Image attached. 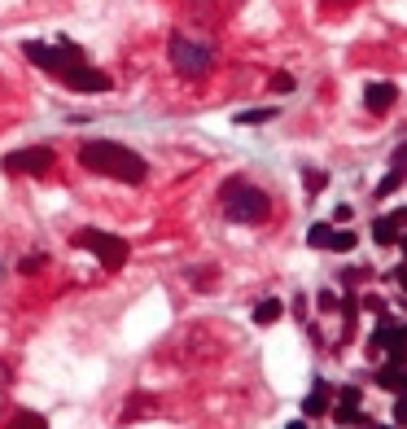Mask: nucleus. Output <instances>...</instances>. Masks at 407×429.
I'll list each match as a JSON object with an SVG mask.
<instances>
[{"label": "nucleus", "mask_w": 407, "mask_h": 429, "mask_svg": "<svg viewBox=\"0 0 407 429\" xmlns=\"http://www.w3.org/2000/svg\"><path fill=\"white\" fill-rule=\"evenodd\" d=\"M394 101H398V88H394V84H368V88H364V106L377 110V114H386Z\"/></svg>", "instance_id": "1a4fd4ad"}, {"label": "nucleus", "mask_w": 407, "mask_h": 429, "mask_svg": "<svg viewBox=\"0 0 407 429\" xmlns=\"http://www.w3.org/2000/svg\"><path fill=\"white\" fill-rule=\"evenodd\" d=\"M79 167H88L92 175H110L118 184H145L149 180V162L118 140H88L79 149Z\"/></svg>", "instance_id": "f257e3e1"}, {"label": "nucleus", "mask_w": 407, "mask_h": 429, "mask_svg": "<svg viewBox=\"0 0 407 429\" xmlns=\"http://www.w3.org/2000/svg\"><path fill=\"white\" fill-rule=\"evenodd\" d=\"M289 429H307V420H294V425H289Z\"/></svg>", "instance_id": "bb28decb"}, {"label": "nucleus", "mask_w": 407, "mask_h": 429, "mask_svg": "<svg viewBox=\"0 0 407 429\" xmlns=\"http://www.w3.org/2000/svg\"><path fill=\"white\" fill-rule=\"evenodd\" d=\"M57 162V154L48 145H27V149H13V154H5V171L9 175H48Z\"/></svg>", "instance_id": "423d86ee"}, {"label": "nucleus", "mask_w": 407, "mask_h": 429, "mask_svg": "<svg viewBox=\"0 0 407 429\" xmlns=\"http://www.w3.org/2000/svg\"><path fill=\"white\" fill-rule=\"evenodd\" d=\"M350 215H355L350 206H338V211H333V223H350Z\"/></svg>", "instance_id": "5701e85b"}, {"label": "nucleus", "mask_w": 407, "mask_h": 429, "mask_svg": "<svg viewBox=\"0 0 407 429\" xmlns=\"http://www.w3.org/2000/svg\"><path fill=\"white\" fill-rule=\"evenodd\" d=\"M398 228H407V211H394V215H386V219H377V223H372V241H377V245H394V241H398Z\"/></svg>", "instance_id": "6e6552de"}, {"label": "nucleus", "mask_w": 407, "mask_h": 429, "mask_svg": "<svg viewBox=\"0 0 407 429\" xmlns=\"http://www.w3.org/2000/svg\"><path fill=\"white\" fill-rule=\"evenodd\" d=\"M324 408H328V386L316 381V390L302 399V412H307V416H324Z\"/></svg>", "instance_id": "9d476101"}, {"label": "nucleus", "mask_w": 407, "mask_h": 429, "mask_svg": "<svg viewBox=\"0 0 407 429\" xmlns=\"http://www.w3.org/2000/svg\"><path fill=\"white\" fill-rule=\"evenodd\" d=\"M368 429H398V425H368Z\"/></svg>", "instance_id": "cd10ccee"}, {"label": "nucleus", "mask_w": 407, "mask_h": 429, "mask_svg": "<svg viewBox=\"0 0 407 429\" xmlns=\"http://www.w3.org/2000/svg\"><path fill=\"white\" fill-rule=\"evenodd\" d=\"M398 281H403V289H407V263H403V267H398Z\"/></svg>", "instance_id": "a878e982"}, {"label": "nucleus", "mask_w": 407, "mask_h": 429, "mask_svg": "<svg viewBox=\"0 0 407 429\" xmlns=\"http://www.w3.org/2000/svg\"><path fill=\"white\" fill-rule=\"evenodd\" d=\"M5 429H48V420H44L40 412H18Z\"/></svg>", "instance_id": "f8f14e48"}, {"label": "nucleus", "mask_w": 407, "mask_h": 429, "mask_svg": "<svg viewBox=\"0 0 407 429\" xmlns=\"http://www.w3.org/2000/svg\"><path fill=\"white\" fill-rule=\"evenodd\" d=\"M22 57H27L31 66H40V70H48L57 84H62L79 62H88V57H84V48H79V44H70V40H57V44L27 40V44H22Z\"/></svg>", "instance_id": "7ed1b4c3"}, {"label": "nucleus", "mask_w": 407, "mask_h": 429, "mask_svg": "<svg viewBox=\"0 0 407 429\" xmlns=\"http://www.w3.org/2000/svg\"><path fill=\"white\" fill-rule=\"evenodd\" d=\"M272 92H294V74H272Z\"/></svg>", "instance_id": "a211bd4d"}, {"label": "nucleus", "mask_w": 407, "mask_h": 429, "mask_svg": "<svg viewBox=\"0 0 407 429\" xmlns=\"http://www.w3.org/2000/svg\"><path fill=\"white\" fill-rule=\"evenodd\" d=\"M324 180H328L324 171H307V189H311V193H316V189H324Z\"/></svg>", "instance_id": "412c9836"}, {"label": "nucleus", "mask_w": 407, "mask_h": 429, "mask_svg": "<svg viewBox=\"0 0 407 429\" xmlns=\"http://www.w3.org/2000/svg\"><path fill=\"white\" fill-rule=\"evenodd\" d=\"M62 84L74 88V92H110V74H106V70H96L92 62H79Z\"/></svg>", "instance_id": "0eeeda50"}, {"label": "nucleus", "mask_w": 407, "mask_h": 429, "mask_svg": "<svg viewBox=\"0 0 407 429\" xmlns=\"http://www.w3.org/2000/svg\"><path fill=\"white\" fill-rule=\"evenodd\" d=\"M398 184H403V167H398V171H390V180H386V184H381L377 193H381V197H386V193H394Z\"/></svg>", "instance_id": "aec40b11"}, {"label": "nucleus", "mask_w": 407, "mask_h": 429, "mask_svg": "<svg viewBox=\"0 0 407 429\" xmlns=\"http://www.w3.org/2000/svg\"><path fill=\"white\" fill-rule=\"evenodd\" d=\"M316 302H320V311H328V316L338 311V294H333V289H320V298H316Z\"/></svg>", "instance_id": "f3484780"}, {"label": "nucleus", "mask_w": 407, "mask_h": 429, "mask_svg": "<svg viewBox=\"0 0 407 429\" xmlns=\"http://www.w3.org/2000/svg\"><path fill=\"white\" fill-rule=\"evenodd\" d=\"M35 267H44V255H40V259H35V255L22 259V272H27V276H35Z\"/></svg>", "instance_id": "4be33fe9"}, {"label": "nucleus", "mask_w": 407, "mask_h": 429, "mask_svg": "<svg viewBox=\"0 0 407 429\" xmlns=\"http://www.w3.org/2000/svg\"><path fill=\"white\" fill-rule=\"evenodd\" d=\"M167 57H171V66L180 70L184 79H201V74H211V66H215L211 44H197V40H189V35H171Z\"/></svg>", "instance_id": "20e7f679"}, {"label": "nucleus", "mask_w": 407, "mask_h": 429, "mask_svg": "<svg viewBox=\"0 0 407 429\" xmlns=\"http://www.w3.org/2000/svg\"><path fill=\"white\" fill-rule=\"evenodd\" d=\"M0 386H9V368L5 364H0Z\"/></svg>", "instance_id": "393cba45"}, {"label": "nucleus", "mask_w": 407, "mask_h": 429, "mask_svg": "<svg viewBox=\"0 0 407 429\" xmlns=\"http://www.w3.org/2000/svg\"><path fill=\"white\" fill-rule=\"evenodd\" d=\"M219 197H223V215L233 223H263L272 211V197L263 189H254L250 180H228Z\"/></svg>", "instance_id": "f03ea898"}, {"label": "nucleus", "mask_w": 407, "mask_h": 429, "mask_svg": "<svg viewBox=\"0 0 407 429\" xmlns=\"http://www.w3.org/2000/svg\"><path fill=\"white\" fill-rule=\"evenodd\" d=\"M276 118V106H267V110H245V114H237V123L245 128V123H272Z\"/></svg>", "instance_id": "dca6fc26"}, {"label": "nucleus", "mask_w": 407, "mask_h": 429, "mask_svg": "<svg viewBox=\"0 0 407 429\" xmlns=\"http://www.w3.org/2000/svg\"><path fill=\"white\" fill-rule=\"evenodd\" d=\"M70 241L79 245V250H88V255H92L101 267H106V272H118V267L127 263V255H132L123 237H114V233H101V228H84V233H74Z\"/></svg>", "instance_id": "39448f33"}, {"label": "nucleus", "mask_w": 407, "mask_h": 429, "mask_svg": "<svg viewBox=\"0 0 407 429\" xmlns=\"http://www.w3.org/2000/svg\"><path fill=\"white\" fill-rule=\"evenodd\" d=\"M338 399H342V403H359V390H355V386H346V390H342Z\"/></svg>", "instance_id": "b1692460"}, {"label": "nucleus", "mask_w": 407, "mask_h": 429, "mask_svg": "<svg viewBox=\"0 0 407 429\" xmlns=\"http://www.w3.org/2000/svg\"><path fill=\"white\" fill-rule=\"evenodd\" d=\"M307 241H311L316 250H328V241H333V223H316V228L307 233Z\"/></svg>", "instance_id": "4468645a"}, {"label": "nucleus", "mask_w": 407, "mask_h": 429, "mask_svg": "<svg viewBox=\"0 0 407 429\" xmlns=\"http://www.w3.org/2000/svg\"><path fill=\"white\" fill-rule=\"evenodd\" d=\"M355 245H359V237H355L350 228H333V241H328V250H342V255H346V250H355Z\"/></svg>", "instance_id": "2eb2a0df"}, {"label": "nucleus", "mask_w": 407, "mask_h": 429, "mask_svg": "<svg viewBox=\"0 0 407 429\" xmlns=\"http://www.w3.org/2000/svg\"><path fill=\"white\" fill-rule=\"evenodd\" d=\"M281 298H263L259 302V307H254V324H276V320H281Z\"/></svg>", "instance_id": "9b49d317"}, {"label": "nucleus", "mask_w": 407, "mask_h": 429, "mask_svg": "<svg viewBox=\"0 0 407 429\" xmlns=\"http://www.w3.org/2000/svg\"><path fill=\"white\" fill-rule=\"evenodd\" d=\"M333 416H338V425H364V416H359V403H338V408H333Z\"/></svg>", "instance_id": "ddd939ff"}, {"label": "nucleus", "mask_w": 407, "mask_h": 429, "mask_svg": "<svg viewBox=\"0 0 407 429\" xmlns=\"http://www.w3.org/2000/svg\"><path fill=\"white\" fill-rule=\"evenodd\" d=\"M394 425L407 429V394H398V403H394Z\"/></svg>", "instance_id": "6ab92c4d"}]
</instances>
